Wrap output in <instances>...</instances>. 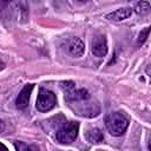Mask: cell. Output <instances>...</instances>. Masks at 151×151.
I'll return each instance as SVG.
<instances>
[{
	"label": "cell",
	"mask_w": 151,
	"mask_h": 151,
	"mask_svg": "<svg viewBox=\"0 0 151 151\" xmlns=\"http://www.w3.org/2000/svg\"><path fill=\"white\" fill-rule=\"evenodd\" d=\"M129 126V119L120 112L110 113L106 117V127L112 136H122Z\"/></svg>",
	"instance_id": "cell-1"
},
{
	"label": "cell",
	"mask_w": 151,
	"mask_h": 151,
	"mask_svg": "<svg viewBox=\"0 0 151 151\" xmlns=\"http://www.w3.org/2000/svg\"><path fill=\"white\" fill-rule=\"evenodd\" d=\"M79 131V123L70 122L64 124L55 133V139L60 144H71L78 136Z\"/></svg>",
	"instance_id": "cell-2"
},
{
	"label": "cell",
	"mask_w": 151,
	"mask_h": 151,
	"mask_svg": "<svg viewBox=\"0 0 151 151\" xmlns=\"http://www.w3.org/2000/svg\"><path fill=\"white\" fill-rule=\"evenodd\" d=\"M57 104V97L55 94L45 88V87H41L39 90V93H38V97H37V109L38 111L40 112H47L50 110H52Z\"/></svg>",
	"instance_id": "cell-3"
},
{
	"label": "cell",
	"mask_w": 151,
	"mask_h": 151,
	"mask_svg": "<svg viewBox=\"0 0 151 151\" xmlns=\"http://www.w3.org/2000/svg\"><path fill=\"white\" fill-rule=\"evenodd\" d=\"M91 52L97 58H103L107 54V40L103 34L96 35L91 41Z\"/></svg>",
	"instance_id": "cell-4"
},
{
	"label": "cell",
	"mask_w": 151,
	"mask_h": 151,
	"mask_svg": "<svg viewBox=\"0 0 151 151\" xmlns=\"http://www.w3.org/2000/svg\"><path fill=\"white\" fill-rule=\"evenodd\" d=\"M32 90H33V85L32 84H27L22 87V90L19 92L17 99H15V105L18 109H26L27 105H28V101H29V97H31V93H32Z\"/></svg>",
	"instance_id": "cell-5"
},
{
	"label": "cell",
	"mask_w": 151,
	"mask_h": 151,
	"mask_svg": "<svg viewBox=\"0 0 151 151\" xmlns=\"http://www.w3.org/2000/svg\"><path fill=\"white\" fill-rule=\"evenodd\" d=\"M131 14H132L131 7H122L111 13H107L105 15V18L109 20H112V21H122V20H125L129 17H131Z\"/></svg>",
	"instance_id": "cell-6"
},
{
	"label": "cell",
	"mask_w": 151,
	"mask_h": 151,
	"mask_svg": "<svg viewBox=\"0 0 151 151\" xmlns=\"http://www.w3.org/2000/svg\"><path fill=\"white\" fill-rule=\"evenodd\" d=\"M88 98H90L88 91L85 90V88L74 87L70 92L65 93V99L68 100V101H80V100H85V99H88Z\"/></svg>",
	"instance_id": "cell-7"
},
{
	"label": "cell",
	"mask_w": 151,
	"mask_h": 151,
	"mask_svg": "<svg viewBox=\"0 0 151 151\" xmlns=\"http://www.w3.org/2000/svg\"><path fill=\"white\" fill-rule=\"evenodd\" d=\"M84 51H85V45L79 38H74L68 44V52L71 55H73L76 58L81 57L84 54Z\"/></svg>",
	"instance_id": "cell-8"
},
{
	"label": "cell",
	"mask_w": 151,
	"mask_h": 151,
	"mask_svg": "<svg viewBox=\"0 0 151 151\" xmlns=\"http://www.w3.org/2000/svg\"><path fill=\"white\" fill-rule=\"evenodd\" d=\"M85 137L90 143H93V144H98L104 139V134L101 130H99L98 127H90L85 132Z\"/></svg>",
	"instance_id": "cell-9"
},
{
	"label": "cell",
	"mask_w": 151,
	"mask_h": 151,
	"mask_svg": "<svg viewBox=\"0 0 151 151\" xmlns=\"http://www.w3.org/2000/svg\"><path fill=\"white\" fill-rule=\"evenodd\" d=\"M151 9V6L147 1H138L134 5V12L138 14H146Z\"/></svg>",
	"instance_id": "cell-10"
},
{
	"label": "cell",
	"mask_w": 151,
	"mask_h": 151,
	"mask_svg": "<svg viewBox=\"0 0 151 151\" xmlns=\"http://www.w3.org/2000/svg\"><path fill=\"white\" fill-rule=\"evenodd\" d=\"M14 147L17 151H39V149L34 145H28L24 142H14Z\"/></svg>",
	"instance_id": "cell-11"
},
{
	"label": "cell",
	"mask_w": 151,
	"mask_h": 151,
	"mask_svg": "<svg viewBox=\"0 0 151 151\" xmlns=\"http://www.w3.org/2000/svg\"><path fill=\"white\" fill-rule=\"evenodd\" d=\"M150 32H151V26H149V27H145L144 29H142V32L139 33V35H138V39H137V44H138V46L143 45V44L146 41V39H147V37H149Z\"/></svg>",
	"instance_id": "cell-12"
},
{
	"label": "cell",
	"mask_w": 151,
	"mask_h": 151,
	"mask_svg": "<svg viewBox=\"0 0 151 151\" xmlns=\"http://www.w3.org/2000/svg\"><path fill=\"white\" fill-rule=\"evenodd\" d=\"M60 87L63 88L64 93H66V92H70L71 90H73V88L76 87V84H74L73 81H70V80H67V81H61V83H60Z\"/></svg>",
	"instance_id": "cell-13"
},
{
	"label": "cell",
	"mask_w": 151,
	"mask_h": 151,
	"mask_svg": "<svg viewBox=\"0 0 151 151\" xmlns=\"http://www.w3.org/2000/svg\"><path fill=\"white\" fill-rule=\"evenodd\" d=\"M145 72L147 73V76H150V77H151V63H150V64L146 66V68H145Z\"/></svg>",
	"instance_id": "cell-14"
},
{
	"label": "cell",
	"mask_w": 151,
	"mask_h": 151,
	"mask_svg": "<svg viewBox=\"0 0 151 151\" xmlns=\"http://www.w3.org/2000/svg\"><path fill=\"white\" fill-rule=\"evenodd\" d=\"M0 151H8V150H7V147L5 146V144H2V143L0 144Z\"/></svg>",
	"instance_id": "cell-15"
},
{
	"label": "cell",
	"mask_w": 151,
	"mask_h": 151,
	"mask_svg": "<svg viewBox=\"0 0 151 151\" xmlns=\"http://www.w3.org/2000/svg\"><path fill=\"white\" fill-rule=\"evenodd\" d=\"M149 150L151 151V139H150V142H149Z\"/></svg>",
	"instance_id": "cell-16"
}]
</instances>
